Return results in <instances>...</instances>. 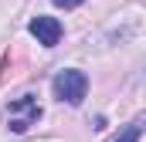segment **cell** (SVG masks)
<instances>
[{
    "mask_svg": "<svg viewBox=\"0 0 146 142\" xmlns=\"http://www.w3.org/2000/svg\"><path fill=\"white\" fill-rule=\"evenodd\" d=\"M85 91H88V78L78 68H65V71L54 74V98H58V102L82 105V102H85Z\"/></svg>",
    "mask_w": 146,
    "mask_h": 142,
    "instance_id": "1",
    "label": "cell"
},
{
    "mask_svg": "<svg viewBox=\"0 0 146 142\" xmlns=\"http://www.w3.org/2000/svg\"><path fill=\"white\" fill-rule=\"evenodd\" d=\"M115 142H139V125H129V129H126Z\"/></svg>",
    "mask_w": 146,
    "mask_h": 142,
    "instance_id": "4",
    "label": "cell"
},
{
    "mask_svg": "<svg viewBox=\"0 0 146 142\" xmlns=\"http://www.w3.org/2000/svg\"><path fill=\"white\" fill-rule=\"evenodd\" d=\"M27 31L37 37V44H44V47H54L58 41H61V24L54 20V17H44V14H37L34 20L27 24Z\"/></svg>",
    "mask_w": 146,
    "mask_h": 142,
    "instance_id": "3",
    "label": "cell"
},
{
    "mask_svg": "<svg viewBox=\"0 0 146 142\" xmlns=\"http://www.w3.org/2000/svg\"><path fill=\"white\" fill-rule=\"evenodd\" d=\"M78 3H85V0H54V7H65V10H72V7H78Z\"/></svg>",
    "mask_w": 146,
    "mask_h": 142,
    "instance_id": "5",
    "label": "cell"
},
{
    "mask_svg": "<svg viewBox=\"0 0 146 142\" xmlns=\"http://www.w3.org/2000/svg\"><path fill=\"white\" fill-rule=\"evenodd\" d=\"M37 118H41V108H37V102L31 95L17 98V102L10 105V129H14V132H27Z\"/></svg>",
    "mask_w": 146,
    "mask_h": 142,
    "instance_id": "2",
    "label": "cell"
}]
</instances>
